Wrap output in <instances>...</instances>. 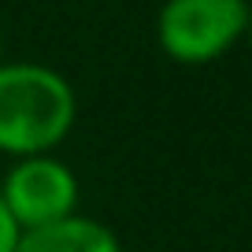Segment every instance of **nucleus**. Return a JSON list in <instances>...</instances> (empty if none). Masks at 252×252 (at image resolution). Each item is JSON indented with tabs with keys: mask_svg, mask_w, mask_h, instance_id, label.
<instances>
[{
	"mask_svg": "<svg viewBox=\"0 0 252 252\" xmlns=\"http://www.w3.org/2000/svg\"><path fill=\"white\" fill-rule=\"evenodd\" d=\"M78 123V93L56 67L0 63V152L11 159L56 152Z\"/></svg>",
	"mask_w": 252,
	"mask_h": 252,
	"instance_id": "1",
	"label": "nucleus"
},
{
	"mask_svg": "<svg viewBox=\"0 0 252 252\" xmlns=\"http://www.w3.org/2000/svg\"><path fill=\"white\" fill-rule=\"evenodd\" d=\"M249 0H163L156 11V45L182 67H204L245 41Z\"/></svg>",
	"mask_w": 252,
	"mask_h": 252,
	"instance_id": "2",
	"label": "nucleus"
},
{
	"mask_svg": "<svg viewBox=\"0 0 252 252\" xmlns=\"http://www.w3.org/2000/svg\"><path fill=\"white\" fill-rule=\"evenodd\" d=\"M0 197L8 204L11 219L19 222V230L26 234V230H41L78 215L82 186L71 163H63L56 152H45V156L11 159L8 174L0 182Z\"/></svg>",
	"mask_w": 252,
	"mask_h": 252,
	"instance_id": "3",
	"label": "nucleus"
},
{
	"mask_svg": "<svg viewBox=\"0 0 252 252\" xmlns=\"http://www.w3.org/2000/svg\"><path fill=\"white\" fill-rule=\"evenodd\" d=\"M15 252H123V241L108 222L78 212L63 222L19 234Z\"/></svg>",
	"mask_w": 252,
	"mask_h": 252,
	"instance_id": "4",
	"label": "nucleus"
},
{
	"mask_svg": "<svg viewBox=\"0 0 252 252\" xmlns=\"http://www.w3.org/2000/svg\"><path fill=\"white\" fill-rule=\"evenodd\" d=\"M19 222L11 219V212H8V204H4V197H0V252H15V245H19Z\"/></svg>",
	"mask_w": 252,
	"mask_h": 252,
	"instance_id": "5",
	"label": "nucleus"
},
{
	"mask_svg": "<svg viewBox=\"0 0 252 252\" xmlns=\"http://www.w3.org/2000/svg\"><path fill=\"white\" fill-rule=\"evenodd\" d=\"M245 45H249V52H252V8H249V26H245Z\"/></svg>",
	"mask_w": 252,
	"mask_h": 252,
	"instance_id": "6",
	"label": "nucleus"
},
{
	"mask_svg": "<svg viewBox=\"0 0 252 252\" xmlns=\"http://www.w3.org/2000/svg\"><path fill=\"white\" fill-rule=\"evenodd\" d=\"M0 63H4V33H0Z\"/></svg>",
	"mask_w": 252,
	"mask_h": 252,
	"instance_id": "7",
	"label": "nucleus"
}]
</instances>
